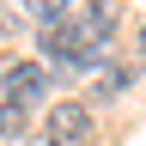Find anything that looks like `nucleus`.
I'll return each instance as SVG.
<instances>
[{
  "label": "nucleus",
  "mask_w": 146,
  "mask_h": 146,
  "mask_svg": "<svg viewBox=\"0 0 146 146\" xmlns=\"http://www.w3.org/2000/svg\"><path fill=\"white\" fill-rule=\"evenodd\" d=\"M12 128H18V110H6V104H0V134H12Z\"/></svg>",
  "instance_id": "obj_4"
},
{
  "label": "nucleus",
  "mask_w": 146,
  "mask_h": 146,
  "mask_svg": "<svg viewBox=\"0 0 146 146\" xmlns=\"http://www.w3.org/2000/svg\"><path fill=\"white\" fill-rule=\"evenodd\" d=\"M91 91H98V98H116V91H128V73H122V67H98Z\"/></svg>",
  "instance_id": "obj_3"
},
{
  "label": "nucleus",
  "mask_w": 146,
  "mask_h": 146,
  "mask_svg": "<svg viewBox=\"0 0 146 146\" xmlns=\"http://www.w3.org/2000/svg\"><path fill=\"white\" fill-rule=\"evenodd\" d=\"M85 134H91L85 104H55V110H49V146H79Z\"/></svg>",
  "instance_id": "obj_1"
},
{
  "label": "nucleus",
  "mask_w": 146,
  "mask_h": 146,
  "mask_svg": "<svg viewBox=\"0 0 146 146\" xmlns=\"http://www.w3.org/2000/svg\"><path fill=\"white\" fill-rule=\"evenodd\" d=\"M43 91H49V73H43V67H6V110L36 104Z\"/></svg>",
  "instance_id": "obj_2"
},
{
  "label": "nucleus",
  "mask_w": 146,
  "mask_h": 146,
  "mask_svg": "<svg viewBox=\"0 0 146 146\" xmlns=\"http://www.w3.org/2000/svg\"><path fill=\"white\" fill-rule=\"evenodd\" d=\"M140 55H146V31H140Z\"/></svg>",
  "instance_id": "obj_5"
}]
</instances>
